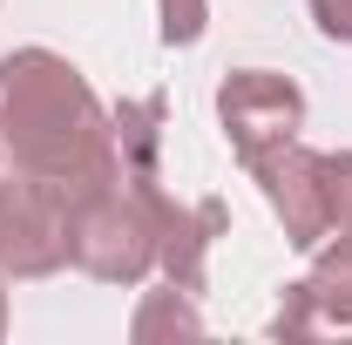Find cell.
<instances>
[{"instance_id":"6da1fadb","label":"cell","mask_w":352,"mask_h":345,"mask_svg":"<svg viewBox=\"0 0 352 345\" xmlns=\"http://www.w3.org/2000/svg\"><path fill=\"white\" fill-rule=\"evenodd\" d=\"M0 156L21 176H54V183H95L122 163L116 115L54 47H14L0 61Z\"/></svg>"},{"instance_id":"7a4b0ae2","label":"cell","mask_w":352,"mask_h":345,"mask_svg":"<svg viewBox=\"0 0 352 345\" xmlns=\"http://www.w3.org/2000/svg\"><path fill=\"white\" fill-rule=\"evenodd\" d=\"M68 237H75V264L102 285L129 291L156 271V216L142 203V190L122 176V163L95 183H75V230Z\"/></svg>"},{"instance_id":"3957f363","label":"cell","mask_w":352,"mask_h":345,"mask_svg":"<svg viewBox=\"0 0 352 345\" xmlns=\"http://www.w3.org/2000/svg\"><path fill=\"white\" fill-rule=\"evenodd\" d=\"M68 230H75V183L14 170L7 216H0V278H54L61 264H75Z\"/></svg>"},{"instance_id":"277c9868","label":"cell","mask_w":352,"mask_h":345,"mask_svg":"<svg viewBox=\"0 0 352 345\" xmlns=\"http://www.w3.org/2000/svg\"><path fill=\"white\" fill-rule=\"evenodd\" d=\"M217 122L237 149V163L251 170L264 149L292 142L305 129V95L292 75H271V68H230L217 82Z\"/></svg>"},{"instance_id":"5b68a950","label":"cell","mask_w":352,"mask_h":345,"mask_svg":"<svg viewBox=\"0 0 352 345\" xmlns=\"http://www.w3.org/2000/svg\"><path fill=\"white\" fill-rule=\"evenodd\" d=\"M251 176H258L271 216L285 223V244L292 251H311V244L332 237V216H325V156L318 149H305L292 135V142L264 149L258 163H251Z\"/></svg>"},{"instance_id":"8992f818","label":"cell","mask_w":352,"mask_h":345,"mask_svg":"<svg viewBox=\"0 0 352 345\" xmlns=\"http://www.w3.org/2000/svg\"><path fill=\"white\" fill-rule=\"evenodd\" d=\"M305 298H311V311H318V325H352V237L311 244Z\"/></svg>"},{"instance_id":"52a82bcc","label":"cell","mask_w":352,"mask_h":345,"mask_svg":"<svg viewBox=\"0 0 352 345\" xmlns=\"http://www.w3.org/2000/svg\"><path fill=\"white\" fill-rule=\"evenodd\" d=\"M325 216H332V237H352V149L325 156Z\"/></svg>"},{"instance_id":"ba28073f","label":"cell","mask_w":352,"mask_h":345,"mask_svg":"<svg viewBox=\"0 0 352 345\" xmlns=\"http://www.w3.org/2000/svg\"><path fill=\"white\" fill-rule=\"evenodd\" d=\"M183 298H190V291H176V285H170V298H156L142 318H135V339H156L163 325H176V332H204V318H197Z\"/></svg>"},{"instance_id":"9c48e42d","label":"cell","mask_w":352,"mask_h":345,"mask_svg":"<svg viewBox=\"0 0 352 345\" xmlns=\"http://www.w3.org/2000/svg\"><path fill=\"white\" fill-rule=\"evenodd\" d=\"M156 14H163V41H170V47H190L197 34H204L210 0H156Z\"/></svg>"},{"instance_id":"30bf717a","label":"cell","mask_w":352,"mask_h":345,"mask_svg":"<svg viewBox=\"0 0 352 345\" xmlns=\"http://www.w3.org/2000/svg\"><path fill=\"white\" fill-rule=\"evenodd\" d=\"M311 21L325 41H352V0H311Z\"/></svg>"},{"instance_id":"8fae6325","label":"cell","mask_w":352,"mask_h":345,"mask_svg":"<svg viewBox=\"0 0 352 345\" xmlns=\"http://www.w3.org/2000/svg\"><path fill=\"white\" fill-rule=\"evenodd\" d=\"M7 190H14V170H0V216H7Z\"/></svg>"},{"instance_id":"7c38bea8","label":"cell","mask_w":352,"mask_h":345,"mask_svg":"<svg viewBox=\"0 0 352 345\" xmlns=\"http://www.w3.org/2000/svg\"><path fill=\"white\" fill-rule=\"evenodd\" d=\"M0 339H7V285H0Z\"/></svg>"}]
</instances>
